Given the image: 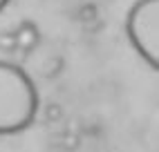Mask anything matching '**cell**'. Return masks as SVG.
Returning a JSON list of instances; mask_svg holds the SVG:
<instances>
[{"mask_svg": "<svg viewBox=\"0 0 159 152\" xmlns=\"http://www.w3.org/2000/svg\"><path fill=\"white\" fill-rule=\"evenodd\" d=\"M125 34L150 69H159V0H137L125 16Z\"/></svg>", "mask_w": 159, "mask_h": 152, "instance_id": "obj_2", "label": "cell"}, {"mask_svg": "<svg viewBox=\"0 0 159 152\" xmlns=\"http://www.w3.org/2000/svg\"><path fill=\"white\" fill-rule=\"evenodd\" d=\"M7 5H9V0H0V11H2V9H5Z\"/></svg>", "mask_w": 159, "mask_h": 152, "instance_id": "obj_4", "label": "cell"}, {"mask_svg": "<svg viewBox=\"0 0 159 152\" xmlns=\"http://www.w3.org/2000/svg\"><path fill=\"white\" fill-rule=\"evenodd\" d=\"M40 96L20 65L0 60V136L27 130L38 114Z\"/></svg>", "mask_w": 159, "mask_h": 152, "instance_id": "obj_1", "label": "cell"}, {"mask_svg": "<svg viewBox=\"0 0 159 152\" xmlns=\"http://www.w3.org/2000/svg\"><path fill=\"white\" fill-rule=\"evenodd\" d=\"M9 38H11V49L18 51V54H29L34 51L38 40H40V31L36 27V23H31V20H23L11 34H9Z\"/></svg>", "mask_w": 159, "mask_h": 152, "instance_id": "obj_3", "label": "cell"}]
</instances>
